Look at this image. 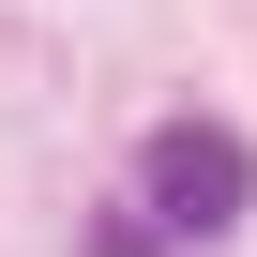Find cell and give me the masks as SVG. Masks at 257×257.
I'll return each mask as SVG.
<instances>
[{
	"label": "cell",
	"mask_w": 257,
	"mask_h": 257,
	"mask_svg": "<svg viewBox=\"0 0 257 257\" xmlns=\"http://www.w3.org/2000/svg\"><path fill=\"white\" fill-rule=\"evenodd\" d=\"M137 197L167 242H227L257 212V152L227 137V121H152V152H137Z\"/></svg>",
	"instance_id": "obj_1"
},
{
	"label": "cell",
	"mask_w": 257,
	"mask_h": 257,
	"mask_svg": "<svg viewBox=\"0 0 257 257\" xmlns=\"http://www.w3.org/2000/svg\"><path fill=\"white\" fill-rule=\"evenodd\" d=\"M76 257H167V227H152V212H91V242H76Z\"/></svg>",
	"instance_id": "obj_2"
}]
</instances>
